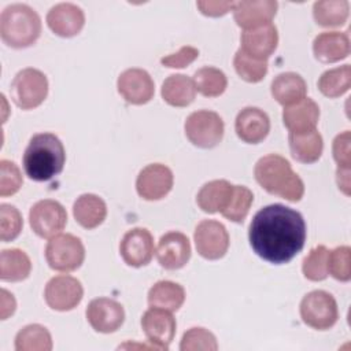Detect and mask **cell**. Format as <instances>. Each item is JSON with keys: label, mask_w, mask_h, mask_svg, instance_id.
<instances>
[{"label": "cell", "mask_w": 351, "mask_h": 351, "mask_svg": "<svg viewBox=\"0 0 351 351\" xmlns=\"http://www.w3.org/2000/svg\"><path fill=\"white\" fill-rule=\"evenodd\" d=\"M248 240L263 261L273 265L288 263L304 247L306 222L299 211L284 204H270L254 215Z\"/></svg>", "instance_id": "cell-1"}, {"label": "cell", "mask_w": 351, "mask_h": 351, "mask_svg": "<svg viewBox=\"0 0 351 351\" xmlns=\"http://www.w3.org/2000/svg\"><path fill=\"white\" fill-rule=\"evenodd\" d=\"M66 151L60 138L49 132L34 134L22 158L26 176L38 182L49 181L62 173Z\"/></svg>", "instance_id": "cell-2"}, {"label": "cell", "mask_w": 351, "mask_h": 351, "mask_svg": "<svg viewBox=\"0 0 351 351\" xmlns=\"http://www.w3.org/2000/svg\"><path fill=\"white\" fill-rule=\"evenodd\" d=\"M254 176L266 192L288 202H299L304 195L302 178L281 155L269 154L262 156L255 165Z\"/></svg>", "instance_id": "cell-3"}, {"label": "cell", "mask_w": 351, "mask_h": 351, "mask_svg": "<svg viewBox=\"0 0 351 351\" xmlns=\"http://www.w3.org/2000/svg\"><path fill=\"white\" fill-rule=\"evenodd\" d=\"M41 34V19L27 4L7 5L0 15V37L11 48H27Z\"/></svg>", "instance_id": "cell-4"}, {"label": "cell", "mask_w": 351, "mask_h": 351, "mask_svg": "<svg viewBox=\"0 0 351 351\" xmlns=\"http://www.w3.org/2000/svg\"><path fill=\"white\" fill-rule=\"evenodd\" d=\"M45 259L52 270L70 273L84 263L85 247L77 236L60 233L47 243Z\"/></svg>", "instance_id": "cell-5"}, {"label": "cell", "mask_w": 351, "mask_h": 351, "mask_svg": "<svg viewBox=\"0 0 351 351\" xmlns=\"http://www.w3.org/2000/svg\"><path fill=\"white\" fill-rule=\"evenodd\" d=\"M11 99L22 110L38 107L48 95L47 75L33 67H26L16 73L11 82Z\"/></svg>", "instance_id": "cell-6"}, {"label": "cell", "mask_w": 351, "mask_h": 351, "mask_svg": "<svg viewBox=\"0 0 351 351\" xmlns=\"http://www.w3.org/2000/svg\"><path fill=\"white\" fill-rule=\"evenodd\" d=\"M185 136L199 148H214L223 137L225 125L222 118L210 110H199L188 115L185 125Z\"/></svg>", "instance_id": "cell-7"}, {"label": "cell", "mask_w": 351, "mask_h": 351, "mask_svg": "<svg viewBox=\"0 0 351 351\" xmlns=\"http://www.w3.org/2000/svg\"><path fill=\"white\" fill-rule=\"evenodd\" d=\"M302 321L317 330L330 329L339 318V308L335 298L322 289L311 291L300 302Z\"/></svg>", "instance_id": "cell-8"}, {"label": "cell", "mask_w": 351, "mask_h": 351, "mask_svg": "<svg viewBox=\"0 0 351 351\" xmlns=\"http://www.w3.org/2000/svg\"><path fill=\"white\" fill-rule=\"evenodd\" d=\"M29 222L37 236L51 239L64 229L67 223V213L59 202L44 199L34 203L30 208Z\"/></svg>", "instance_id": "cell-9"}, {"label": "cell", "mask_w": 351, "mask_h": 351, "mask_svg": "<svg viewBox=\"0 0 351 351\" xmlns=\"http://www.w3.org/2000/svg\"><path fill=\"white\" fill-rule=\"evenodd\" d=\"M84 296V288L75 277L60 274L52 277L44 291L47 304L56 311H70L75 308Z\"/></svg>", "instance_id": "cell-10"}, {"label": "cell", "mask_w": 351, "mask_h": 351, "mask_svg": "<svg viewBox=\"0 0 351 351\" xmlns=\"http://www.w3.org/2000/svg\"><path fill=\"white\" fill-rule=\"evenodd\" d=\"M193 239L199 255L208 261L221 259L229 248V234L226 228L214 219L199 222Z\"/></svg>", "instance_id": "cell-11"}, {"label": "cell", "mask_w": 351, "mask_h": 351, "mask_svg": "<svg viewBox=\"0 0 351 351\" xmlns=\"http://www.w3.org/2000/svg\"><path fill=\"white\" fill-rule=\"evenodd\" d=\"M141 328L154 348L167 350L174 339L177 324L171 311L149 307L141 317Z\"/></svg>", "instance_id": "cell-12"}, {"label": "cell", "mask_w": 351, "mask_h": 351, "mask_svg": "<svg viewBox=\"0 0 351 351\" xmlns=\"http://www.w3.org/2000/svg\"><path fill=\"white\" fill-rule=\"evenodd\" d=\"M119 252L123 262L132 267L148 265L155 252L151 232L145 228H133L128 230L121 240Z\"/></svg>", "instance_id": "cell-13"}, {"label": "cell", "mask_w": 351, "mask_h": 351, "mask_svg": "<svg viewBox=\"0 0 351 351\" xmlns=\"http://www.w3.org/2000/svg\"><path fill=\"white\" fill-rule=\"evenodd\" d=\"M173 182V171L167 166L152 163L138 173L136 189L140 197L145 200H160L171 191Z\"/></svg>", "instance_id": "cell-14"}, {"label": "cell", "mask_w": 351, "mask_h": 351, "mask_svg": "<svg viewBox=\"0 0 351 351\" xmlns=\"http://www.w3.org/2000/svg\"><path fill=\"white\" fill-rule=\"evenodd\" d=\"M85 314L89 325L100 333H112L118 330L125 321L122 304L110 298H96L90 300Z\"/></svg>", "instance_id": "cell-15"}, {"label": "cell", "mask_w": 351, "mask_h": 351, "mask_svg": "<svg viewBox=\"0 0 351 351\" xmlns=\"http://www.w3.org/2000/svg\"><path fill=\"white\" fill-rule=\"evenodd\" d=\"M117 88L119 95L130 104L141 106L148 103L155 93V84L151 75L143 69H128L118 77Z\"/></svg>", "instance_id": "cell-16"}, {"label": "cell", "mask_w": 351, "mask_h": 351, "mask_svg": "<svg viewBox=\"0 0 351 351\" xmlns=\"http://www.w3.org/2000/svg\"><path fill=\"white\" fill-rule=\"evenodd\" d=\"M155 254L163 269L178 270L184 267L191 258V243L181 232H167L159 239Z\"/></svg>", "instance_id": "cell-17"}, {"label": "cell", "mask_w": 351, "mask_h": 351, "mask_svg": "<svg viewBox=\"0 0 351 351\" xmlns=\"http://www.w3.org/2000/svg\"><path fill=\"white\" fill-rule=\"evenodd\" d=\"M234 130L241 141L247 144H258L269 134L270 119L263 110L258 107H245L236 117Z\"/></svg>", "instance_id": "cell-18"}, {"label": "cell", "mask_w": 351, "mask_h": 351, "mask_svg": "<svg viewBox=\"0 0 351 351\" xmlns=\"http://www.w3.org/2000/svg\"><path fill=\"white\" fill-rule=\"evenodd\" d=\"M47 25L59 37H73L82 30L85 15L73 3H59L48 11Z\"/></svg>", "instance_id": "cell-19"}, {"label": "cell", "mask_w": 351, "mask_h": 351, "mask_svg": "<svg viewBox=\"0 0 351 351\" xmlns=\"http://www.w3.org/2000/svg\"><path fill=\"white\" fill-rule=\"evenodd\" d=\"M277 1L273 0L237 1L232 11L236 23L244 30H248L271 23V19L277 12Z\"/></svg>", "instance_id": "cell-20"}, {"label": "cell", "mask_w": 351, "mask_h": 351, "mask_svg": "<svg viewBox=\"0 0 351 351\" xmlns=\"http://www.w3.org/2000/svg\"><path fill=\"white\" fill-rule=\"evenodd\" d=\"M241 47L247 55L267 60V58L276 51L278 44V33L277 27L273 23H267L261 27L248 29L241 33Z\"/></svg>", "instance_id": "cell-21"}, {"label": "cell", "mask_w": 351, "mask_h": 351, "mask_svg": "<svg viewBox=\"0 0 351 351\" xmlns=\"http://www.w3.org/2000/svg\"><path fill=\"white\" fill-rule=\"evenodd\" d=\"M319 119V107L318 104L304 97L303 100L284 107L282 122L289 130V133H307L315 129Z\"/></svg>", "instance_id": "cell-22"}, {"label": "cell", "mask_w": 351, "mask_h": 351, "mask_svg": "<svg viewBox=\"0 0 351 351\" xmlns=\"http://www.w3.org/2000/svg\"><path fill=\"white\" fill-rule=\"evenodd\" d=\"M313 52L322 63H335L350 55V38L343 32H322L313 43Z\"/></svg>", "instance_id": "cell-23"}, {"label": "cell", "mask_w": 351, "mask_h": 351, "mask_svg": "<svg viewBox=\"0 0 351 351\" xmlns=\"http://www.w3.org/2000/svg\"><path fill=\"white\" fill-rule=\"evenodd\" d=\"M271 95L281 106H292L306 97L307 84L298 73L287 71L271 81Z\"/></svg>", "instance_id": "cell-24"}, {"label": "cell", "mask_w": 351, "mask_h": 351, "mask_svg": "<svg viewBox=\"0 0 351 351\" xmlns=\"http://www.w3.org/2000/svg\"><path fill=\"white\" fill-rule=\"evenodd\" d=\"M233 193V185L226 180H213L204 184L196 196L197 206L208 214L222 213Z\"/></svg>", "instance_id": "cell-25"}, {"label": "cell", "mask_w": 351, "mask_h": 351, "mask_svg": "<svg viewBox=\"0 0 351 351\" xmlns=\"http://www.w3.org/2000/svg\"><path fill=\"white\" fill-rule=\"evenodd\" d=\"M73 215L82 228L95 229L106 219L107 206L100 196L84 193L74 202Z\"/></svg>", "instance_id": "cell-26"}, {"label": "cell", "mask_w": 351, "mask_h": 351, "mask_svg": "<svg viewBox=\"0 0 351 351\" xmlns=\"http://www.w3.org/2000/svg\"><path fill=\"white\" fill-rule=\"evenodd\" d=\"M288 141L292 158L300 163H314L322 155L324 141L317 129L300 134L289 133Z\"/></svg>", "instance_id": "cell-27"}, {"label": "cell", "mask_w": 351, "mask_h": 351, "mask_svg": "<svg viewBox=\"0 0 351 351\" xmlns=\"http://www.w3.org/2000/svg\"><path fill=\"white\" fill-rule=\"evenodd\" d=\"M162 97L173 107H186L196 96L193 81L184 74H171L162 84Z\"/></svg>", "instance_id": "cell-28"}, {"label": "cell", "mask_w": 351, "mask_h": 351, "mask_svg": "<svg viewBox=\"0 0 351 351\" xmlns=\"http://www.w3.org/2000/svg\"><path fill=\"white\" fill-rule=\"evenodd\" d=\"M185 302L184 288L173 281L162 280L155 282L148 291V304L151 307L177 311Z\"/></svg>", "instance_id": "cell-29"}, {"label": "cell", "mask_w": 351, "mask_h": 351, "mask_svg": "<svg viewBox=\"0 0 351 351\" xmlns=\"http://www.w3.org/2000/svg\"><path fill=\"white\" fill-rule=\"evenodd\" d=\"M32 270L27 254L19 248L3 250L0 254V278L8 282L26 280Z\"/></svg>", "instance_id": "cell-30"}, {"label": "cell", "mask_w": 351, "mask_h": 351, "mask_svg": "<svg viewBox=\"0 0 351 351\" xmlns=\"http://www.w3.org/2000/svg\"><path fill=\"white\" fill-rule=\"evenodd\" d=\"M350 14L347 0H321L313 5L315 22L324 27H336L346 23Z\"/></svg>", "instance_id": "cell-31"}, {"label": "cell", "mask_w": 351, "mask_h": 351, "mask_svg": "<svg viewBox=\"0 0 351 351\" xmlns=\"http://www.w3.org/2000/svg\"><path fill=\"white\" fill-rule=\"evenodd\" d=\"M16 351H51L52 337L48 329L38 324L23 326L15 336Z\"/></svg>", "instance_id": "cell-32"}, {"label": "cell", "mask_w": 351, "mask_h": 351, "mask_svg": "<svg viewBox=\"0 0 351 351\" xmlns=\"http://www.w3.org/2000/svg\"><path fill=\"white\" fill-rule=\"evenodd\" d=\"M192 81H193L195 89L206 97L221 96L228 86V78L225 73L211 66L199 69L195 73Z\"/></svg>", "instance_id": "cell-33"}, {"label": "cell", "mask_w": 351, "mask_h": 351, "mask_svg": "<svg viewBox=\"0 0 351 351\" xmlns=\"http://www.w3.org/2000/svg\"><path fill=\"white\" fill-rule=\"evenodd\" d=\"M351 86V67L350 64H343L326 70L321 74L318 80V89L326 97L335 99L344 95Z\"/></svg>", "instance_id": "cell-34"}, {"label": "cell", "mask_w": 351, "mask_h": 351, "mask_svg": "<svg viewBox=\"0 0 351 351\" xmlns=\"http://www.w3.org/2000/svg\"><path fill=\"white\" fill-rule=\"evenodd\" d=\"M233 66L236 73L240 75V78L251 84L262 81L267 74V60L252 58L241 49L236 52L233 59Z\"/></svg>", "instance_id": "cell-35"}, {"label": "cell", "mask_w": 351, "mask_h": 351, "mask_svg": "<svg viewBox=\"0 0 351 351\" xmlns=\"http://www.w3.org/2000/svg\"><path fill=\"white\" fill-rule=\"evenodd\" d=\"M252 202H254V195L247 186L233 185L232 197L221 214L226 219L240 223L245 219Z\"/></svg>", "instance_id": "cell-36"}, {"label": "cell", "mask_w": 351, "mask_h": 351, "mask_svg": "<svg viewBox=\"0 0 351 351\" xmlns=\"http://www.w3.org/2000/svg\"><path fill=\"white\" fill-rule=\"evenodd\" d=\"M328 252L325 245H317L304 258L302 265L303 276L310 281H322L328 277Z\"/></svg>", "instance_id": "cell-37"}, {"label": "cell", "mask_w": 351, "mask_h": 351, "mask_svg": "<svg viewBox=\"0 0 351 351\" xmlns=\"http://www.w3.org/2000/svg\"><path fill=\"white\" fill-rule=\"evenodd\" d=\"M328 274L333 278L347 282L351 278V248L340 245L328 252Z\"/></svg>", "instance_id": "cell-38"}, {"label": "cell", "mask_w": 351, "mask_h": 351, "mask_svg": "<svg viewBox=\"0 0 351 351\" xmlns=\"http://www.w3.org/2000/svg\"><path fill=\"white\" fill-rule=\"evenodd\" d=\"M180 350L181 351H196V350L215 351L218 350V344H217L215 336L210 330L197 326V328H191L182 335Z\"/></svg>", "instance_id": "cell-39"}, {"label": "cell", "mask_w": 351, "mask_h": 351, "mask_svg": "<svg viewBox=\"0 0 351 351\" xmlns=\"http://www.w3.org/2000/svg\"><path fill=\"white\" fill-rule=\"evenodd\" d=\"M23 221L16 207L3 203L0 206V239L11 241L16 239L22 230Z\"/></svg>", "instance_id": "cell-40"}, {"label": "cell", "mask_w": 351, "mask_h": 351, "mask_svg": "<svg viewBox=\"0 0 351 351\" xmlns=\"http://www.w3.org/2000/svg\"><path fill=\"white\" fill-rule=\"evenodd\" d=\"M0 196H11L22 186V174L19 167L7 159L0 160Z\"/></svg>", "instance_id": "cell-41"}, {"label": "cell", "mask_w": 351, "mask_h": 351, "mask_svg": "<svg viewBox=\"0 0 351 351\" xmlns=\"http://www.w3.org/2000/svg\"><path fill=\"white\" fill-rule=\"evenodd\" d=\"M350 141H351V134L348 130L337 134L333 140L332 152L339 169H350V165H351Z\"/></svg>", "instance_id": "cell-42"}, {"label": "cell", "mask_w": 351, "mask_h": 351, "mask_svg": "<svg viewBox=\"0 0 351 351\" xmlns=\"http://www.w3.org/2000/svg\"><path fill=\"white\" fill-rule=\"evenodd\" d=\"M199 56V49L191 45L181 47L176 53H170L160 59V63L170 69H182L191 64Z\"/></svg>", "instance_id": "cell-43"}, {"label": "cell", "mask_w": 351, "mask_h": 351, "mask_svg": "<svg viewBox=\"0 0 351 351\" xmlns=\"http://www.w3.org/2000/svg\"><path fill=\"white\" fill-rule=\"evenodd\" d=\"M197 8L207 16H222L233 10V1H197Z\"/></svg>", "instance_id": "cell-44"}, {"label": "cell", "mask_w": 351, "mask_h": 351, "mask_svg": "<svg viewBox=\"0 0 351 351\" xmlns=\"http://www.w3.org/2000/svg\"><path fill=\"white\" fill-rule=\"evenodd\" d=\"M16 307L14 295L5 289H1V319H5L8 315H12Z\"/></svg>", "instance_id": "cell-45"}, {"label": "cell", "mask_w": 351, "mask_h": 351, "mask_svg": "<svg viewBox=\"0 0 351 351\" xmlns=\"http://www.w3.org/2000/svg\"><path fill=\"white\" fill-rule=\"evenodd\" d=\"M336 178H337V185L339 189L344 192V195H350V169H339L336 171Z\"/></svg>", "instance_id": "cell-46"}]
</instances>
